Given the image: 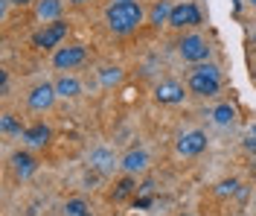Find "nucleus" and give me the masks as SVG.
Segmentation results:
<instances>
[{
    "mask_svg": "<svg viewBox=\"0 0 256 216\" xmlns=\"http://www.w3.org/2000/svg\"><path fill=\"white\" fill-rule=\"evenodd\" d=\"M105 21L116 35L134 33L143 24V6L137 0H114L111 6L105 9Z\"/></svg>",
    "mask_w": 256,
    "mask_h": 216,
    "instance_id": "obj_1",
    "label": "nucleus"
},
{
    "mask_svg": "<svg viewBox=\"0 0 256 216\" xmlns=\"http://www.w3.org/2000/svg\"><path fill=\"white\" fill-rule=\"evenodd\" d=\"M190 91L195 97H216L222 91V70L216 65H201L190 73Z\"/></svg>",
    "mask_w": 256,
    "mask_h": 216,
    "instance_id": "obj_2",
    "label": "nucleus"
},
{
    "mask_svg": "<svg viewBox=\"0 0 256 216\" xmlns=\"http://www.w3.org/2000/svg\"><path fill=\"white\" fill-rule=\"evenodd\" d=\"M178 50H180V56H184V62L201 65V62H207V56H210V44H207L204 35L192 33V35H184V38H180Z\"/></svg>",
    "mask_w": 256,
    "mask_h": 216,
    "instance_id": "obj_3",
    "label": "nucleus"
},
{
    "mask_svg": "<svg viewBox=\"0 0 256 216\" xmlns=\"http://www.w3.org/2000/svg\"><path fill=\"white\" fill-rule=\"evenodd\" d=\"M67 30H70V27H67L64 21H52L50 27H44L41 33L32 35V44H35V47H44V50H50V47H58V44H62V38L67 35Z\"/></svg>",
    "mask_w": 256,
    "mask_h": 216,
    "instance_id": "obj_4",
    "label": "nucleus"
},
{
    "mask_svg": "<svg viewBox=\"0 0 256 216\" xmlns=\"http://www.w3.org/2000/svg\"><path fill=\"white\" fill-rule=\"evenodd\" d=\"M204 149H207V134L201 129H192V132L178 137V155H184V158H195Z\"/></svg>",
    "mask_w": 256,
    "mask_h": 216,
    "instance_id": "obj_5",
    "label": "nucleus"
},
{
    "mask_svg": "<svg viewBox=\"0 0 256 216\" xmlns=\"http://www.w3.org/2000/svg\"><path fill=\"white\" fill-rule=\"evenodd\" d=\"M201 24V12L195 3H180V6H172V15H169V27L175 30H184V27H195Z\"/></svg>",
    "mask_w": 256,
    "mask_h": 216,
    "instance_id": "obj_6",
    "label": "nucleus"
},
{
    "mask_svg": "<svg viewBox=\"0 0 256 216\" xmlns=\"http://www.w3.org/2000/svg\"><path fill=\"white\" fill-rule=\"evenodd\" d=\"M56 85H50V82H41V85H35L30 91V97H26V105H30L32 111H47L50 105L56 102Z\"/></svg>",
    "mask_w": 256,
    "mask_h": 216,
    "instance_id": "obj_7",
    "label": "nucleus"
},
{
    "mask_svg": "<svg viewBox=\"0 0 256 216\" xmlns=\"http://www.w3.org/2000/svg\"><path fill=\"white\" fill-rule=\"evenodd\" d=\"M88 59V53L82 44H73V47H62V50L52 56V65L58 67V70H73V67H79L82 62Z\"/></svg>",
    "mask_w": 256,
    "mask_h": 216,
    "instance_id": "obj_8",
    "label": "nucleus"
},
{
    "mask_svg": "<svg viewBox=\"0 0 256 216\" xmlns=\"http://www.w3.org/2000/svg\"><path fill=\"white\" fill-rule=\"evenodd\" d=\"M184 85L180 82H160L158 88H154V100L160 102V105H178V102H184Z\"/></svg>",
    "mask_w": 256,
    "mask_h": 216,
    "instance_id": "obj_9",
    "label": "nucleus"
},
{
    "mask_svg": "<svg viewBox=\"0 0 256 216\" xmlns=\"http://www.w3.org/2000/svg\"><path fill=\"white\" fill-rule=\"evenodd\" d=\"M50 137H52V132H50V126H44V123H35L30 129H24V140L30 146H47Z\"/></svg>",
    "mask_w": 256,
    "mask_h": 216,
    "instance_id": "obj_10",
    "label": "nucleus"
},
{
    "mask_svg": "<svg viewBox=\"0 0 256 216\" xmlns=\"http://www.w3.org/2000/svg\"><path fill=\"white\" fill-rule=\"evenodd\" d=\"M35 158H32L30 152H15L12 155V169H15L18 178H30L32 172H35Z\"/></svg>",
    "mask_w": 256,
    "mask_h": 216,
    "instance_id": "obj_11",
    "label": "nucleus"
},
{
    "mask_svg": "<svg viewBox=\"0 0 256 216\" xmlns=\"http://www.w3.org/2000/svg\"><path fill=\"white\" fill-rule=\"evenodd\" d=\"M146 164H148V155H146L143 149H131V152H126V158L120 161V166L126 169L128 175H131V172H140V169H146Z\"/></svg>",
    "mask_w": 256,
    "mask_h": 216,
    "instance_id": "obj_12",
    "label": "nucleus"
},
{
    "mask_svg": "<svg viewBox=\"0 0 256 216\" xmlns=\"http://www.w3.org/2000/svg\"><path fill=\"white\" fill-rule=\"evenodd\" d=\"M35 15L41 18V21H58V15H62V0H38Z\"/></svg>",
    "mask_w": 256,
    "mask_h": 216,
    "instance_id": "obj_13",
    "label": "nucleus"
},
{
    "mask_svg": "<svg viewBox=\"0 0 256 216\" xmlns=\"http://www.w3.org/2000/svg\"><path fill=\"white\" fill-rule=\"evenodd\" d=\"M90 166L99 169V172H111L114 166V152L111 149H94L90 152Z\"/></svg>",
    "mask_w": 256,
    "mask_h": 216,
    "instance_id": "obj_14",
    "label": "nucleus"
},
{
    "mask_svg": "<svg viewBox=\"0 0 256 216\" xmlns=\"http://www.w3.org/2000/svg\"><path fill=\"white\" fill-rule=\"evenodd\" d=\"M56 94H58V97H79L82 94L79 79H73V76H62V79L56 82Z\"/></svg>",
    "mask_w": 256,
    "mask_h": 216,
    "instance_id": "obj_15",
    "label": "nucleus"
},
{
    "mask_svg": "<svg viewBox=\"0 0 256 216\" xmlns=\"http://www.w3.org/2000/svg\"><path fill=\"white\" fill-rule=\"evenodd\" d=\"M212 120H216L218 126H230V123L236 120V108H233L230 102H222V105H216V111H212Z\"/></svg>",
    "mask_w": 256,
    "mask_h": 216,
    "instance_id": "obj_16",
    "label": "nucleus"
},
{
    "mask_svg": "<svg viewBox=\"0 0 256 216\" xmlns=\"http://www.w3.org/2000/svg\"><path fill=\"white\" fill-rule=\"evenodd\" d=\"M169 15H172V6L166 3V0H160L158 6L152 9V24L160 27V24H169Z\"/></svg>",
    "mask_w": 256,
    "mask_h": 216,
    "instance_id": "obj_17",
    "label": "nucleus"
},
{
    "mask_svg": "<svg viewBox=\"0 0 256 216\" xmlns=\"http://www.w3.org/2000/svg\"><path fill=\"white\" fill-rule=\"evenodd\" d=\"M134 187H137V184H134V178H131V175H126L122 181L116 184V190H114V196H111V199H114V201H122V199H128V196L134 193Z\"/></svg>",
    "mask_w": 256,
    "mask_h": 216,
    "instance_id": "obj_18",
    "label": "nucleus"
},
{
    "mask_svg": "<svg viewBox=\"0 0 256 216\" xmlns=\"http://www.w3.org/2000/svg\"><path fill=\"white\" fill-rule=\"evenodd\" d=\"M99 79H102L105 88H114V85L122 79V70H120V67H102V70H99Z\"/></svg>",
    "mask_w": 256,
    "mask_h": 216,
    "instance_id": "obj_19",
    "label": "nucleus"
},
{
    "mask_svg": "<svg viewBox=\"0 0 256 216\" xmlns=\"http://www.w3.org/2000/svg\"><path fill=\"white\" fill-rule=\"evenodd\" d=\"M64 213L67 216H90V210H88V204L82 199H70L64 204Z\"/></svg>",
    "mask_w": 256,
    "mask_h": 216,
    "instance_id": "obj_20",
    "label": "nucleus"
},
{
    "mask_svg": "<svg viewBox=\"0 0 256 216\" xmlns=\"http://www.w3.org/2000/svg\"><path fill=\"white\" fill-rule=\"evenodd\" d=\"M3 132L6 134H20V126H18V120L12 114H3Z\"/></svg>",
    "mask_w": 256,
    "mask_h": 216,
    "instance_id": "obj_21",
    "label": "nucleus"
},
{
    "mask_svg": "<svg viewBox=\"0 0 256 216\" xmlns=\"http://www.w3.org/2000/svg\"><path fill=\"white\" fill-rule=\"evenodd\" d=\"M236 187H239L236 181H222V184H218V196H227V193H233Z\"/></svg>",
    "mask_w": 256,
    "mask_h": 216,
    "instance_id": "obj_22",
    "label": "nucleus"
},
{
    "mask_svg": "<svg viewBox=\"0 0 256 216\" xmlns=\"http://www.w3.org/2000/svg\"><path fill=\"white\" fill-rule=\"evenodd\" d=\"M6 88H9V76L0 73V94H6Z\"/></svg>",
    "mask_w": 256,
    "mask_h": 216,
    "instance_id": "obj_23",
    "label": "nucleus"
},
{
    "mask_svg": "<svg viewBox=\"0 0 256 216\" xmlns=\"http://www.w3.org/2000/svg\"><path fill=\"white\" fill-rule=\"evenodd\" d=\"M248 149L256 152V134H254V132H250V137H248Z\"/></svg>",
    "mask_w": 256,
    "mask_h": 216,
    "instance_id": "obj_24",
    "label": "nucleus"
},
{
    "mask_svg": "<svg viewBox=\"0 0 256 216\" xmlns=\"http://www.w3.org/2000/svg\"><path fill=\"white\" fill-rule=\"evenodd\" d=\"M12 3H15V6H30L32 0H12Z\"/></svg>",
    "mask_w": 256,
    "mask_h": 216,
    "instance_id": "obj_25",
    "label": "nucleus"
},
{
    "mask_svg": "<svg viewBox=\"0 0 256 216\" xmlns=\"http://www.w3.org/2000/svg\"><path fill=\"white\" fill-rule=\"evenodd\" d=\"M70 3H76V6H79V3H88V0H70Z\"/></svg>",
    "mask_w": 256,
    "mask_h": 216,
    "instance_id": "obj_26",
    "label": "nucleus"
},
{
    "mask_svg": "<svg viewBox=\"0 0 256 216\" xmlns=\"http://www.w3.org/2000/svg\"><path fill=\"white\" fill-rule=\"evenodd\" d=\"M250 3H254V6H256V0H250Z\"/></svg>",
    "mask_w": 256,
    "mask_h": 216,
    "instance_id": "obj_27",
    "label": "nucleus"
},
{
    "mask_svg": "<svg viewBox=\"0 0 256 216\" xmlns=\"http://www.w3.org/2000/svg\"><path fill=\"white\" fill-rule=\"evenodd\" d=\"M254 79H256V70H254Z\"/></svg>",
    "mask_w": 256,
    "mask_h": 216,
    "instance_id": "obj_28",
    "label": "nucleus"
},
{
    "mask_svg": "<svg viewBox=\"0 0 256 216\" xmlns=\"http://www.w3.org/2000/svg\"><path fill=\"white\" fill-rule=\"evenodd\" d=\"M254 134H256V126H254Z\"/></svg>",
    "mask_w": 256,
    "mask_h": 216,
    "instance_id": "obj_29",
    "label": "nucleus"
},
{
    "mask_svg": "<svg viewBox=\"0 0 256 216\" xmlns=\"http://www.w3.org/2000/svg\"><path fill=\"white\" fill-rule=\"evenodd\" d=\"M184 216H190V213H184Z\"/></svg>",
    "mask_w": 256,
    "mask_h": 216,
    "instance_id": "obj_30",
    "label": "nucleus"
}]
</instances>
